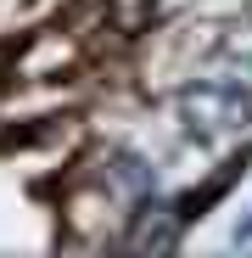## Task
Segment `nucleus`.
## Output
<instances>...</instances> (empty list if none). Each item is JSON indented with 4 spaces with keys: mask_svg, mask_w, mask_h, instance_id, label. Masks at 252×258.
Listing matches in <instances>:
<instances>
[{
    "mask_svg": "<svg viewBox=\"0 0 252 258\" xmlns=\"http://www.w3.org/2000/svg\"><path fill=\"white\" fill-rule=\"evenodd\" d=\"M101 84L84 73H62V79H6L0 73V141L12 135H28V129L51 123L62 112H84L96 101Z\"/></svg>",
    "mask_w": 252,
    "mask_h": 258,
    "instance_id": "f257e3e1",
    "label": "nucleus"
},
{
    "mask_svg": "<svg viewBox=\"0 0 252 258\" xmlns=\"http://www.w3.org/2000/svg\"><path fill=\"white\" fill-rule=\"evenodd\" d=\"M56 213H62V241L67 247H84V252L123 247V230H129V208H123L107 185L84 180V174H67Z\"/></svg>",
    "mask_w": 252,
    "mask_h": 258,
    "instance_id": "f03ea898",
    "label": "nucleus"
},
{
    "mask_svg": "<svg viewBox=\"0 0 252 258\" xmlns=\"http://www.w3.org/2000/svg\"><path fill=\"white\" fill-rule=\"evenodd\" d=\"M84 141H90V118H84V112H62L51 123L28 129V135L0 141V152H6V163L17 168V174L45 180V174H67L73 157L84 152Z\"/></svg>",
    "mask_w": 252,
    "mask_h": 258,
    "instance_id": "7ed1b4c3",
    "label": "nucleus"
}]
</instances>
